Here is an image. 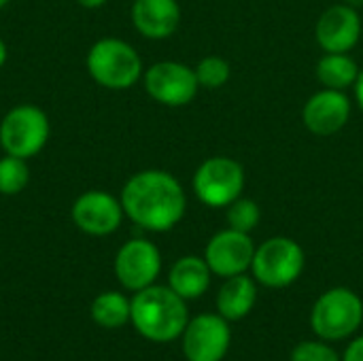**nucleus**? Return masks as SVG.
<instances>
[{
    "mask_svg": "<svg viewBox=\"0 0 363 361\" xmlns=\"http://www.w3.org/2000/svg\"><path fill=\"white\" fill-rule=\"evenodd\" d=\"M259 217H262L259 204L251 198L240 196L228 206V228H232V230L249 234L251 230L257 228Z\"/></svg>",
    "mask_w": 363,
    "mask_h": 361,
    "instance_id": "obj_22",
    "label": "nucleus"
},
{
    "mask_svg": "<svg viewBox=\"0 0 363 361\" xmlns=\"http://www.w3.org/2000/svg\"><path fill=\"white\" fill-rule=\"evenodd\" d=\"M247 177L240 162L228 155H215L204 160L194 172L191 187L196 198L211 209H228L242 196Z\"/></svg>",
    "mask_w": 363,
    "mask_h": 361,
    "instance_id": "obj_5",
    "label": "nucleus"
},
{
    "mask_svg": "<svg viewBox=\"0 0 363 361\" xmlns=\"http://www.w3.org/2000/svg\"><path fill=\"white\" fill-rule=\"evenodd\" d=\"M291 361H340V357L328 345L308 340V343H300L294 349Z\"/></svg>",
    "mask_w": 363,
    "mask_h": 361,
    "instance_id": "obj_23",
    "label": "nucleus"
},
{
    "mask_svg": "<svg viewBox=\"0 0 363 361\" xmlns=\"http://www.w3.org/2000/svg\"><path fill=\"white\" fill-rule=\"evenodd\" d=\"M121 206L130 221L149 232H168L183 217L187 196L183 185L166 170H140L121 187Z\"/></svg>",
    "mask_w": 363,
    "mask_h": 361,
    "instance_id": "obj_1",
    "label": "nucleus"
},
{
    "mask_svg": "<svg viewBox=\"0 0 363 361\" xmlns=\"http://www.w3.org/2000/svg\"><path fill=\"white\" fill-rule=\"evenodd\" d=\"M355 98H357V104L363 111V70H359V77H357V83H355Z\"/></svg>",
    "mask_w": 363,
    "mask_h": 361,
    "instance_id": "obj_25",
    "label": "nucleus"
},
{
    "mask_svg": "<svg viewBox=\"0 0 363 361\" xmlns=\"http://www.w3.org/2000/svg\"><path fill=\"white\" fill-rule=\"evenodd\" d=\"M211 268L204 257L185 255L172 264L168 274V287L177 291L183 300H196L204 296L211 285Z\"/></svg>",
    "mask_w": 363,
    "mask_h": 361,
    "instance_id": "obj_16",
    "label": "nucleus"
},
{
    "mask_svg": "<svg viewBox=\"0 0 363 361\" xmlns=\"http://www.w3.org/2000/svg\"><path fill=\"white\" fill-rule=\"evenodd\" d=\"M304 262V251L296 240L287 236H274L255 247L251 270L255 281L264 287L281 289L300 279Z\"/></svg>",
    "mask_w": 363,
    "mask_h": 361,
    "instance_id": "obj_7",
    "label": "nucleus"
},
{
    "mask_svg": "<svg viewBox=\"0 0 363 361\" xmlns=\"http://www.w3.org/2000/svg\"><path fill=\"white\" fill-rule=\"evenodd\" d=\"M257 300V285L253 279H249L247 274H236L230 277L219 294H217V309L219 315L228 321H240L245 319Z\"/></svg>",
    "mask_w": 363,
    "mask_h": 361,
    "instance_id": "obj_17",
    "label": "nucleus"
},
{
    "mask_svg": "<svg viewBox=\"0 0 363 361\" xmlns=\"http://www.w3.org/2000/svg\"><path fill=\"white\" fill-rule=\"evenodd\" d=\"M253 255L255 245L251 236L232 228L217 232L204 249V260L211 272L223 279L245 274L253 264Z\"/></svg>",
    "mask_w": 363,
    "mask_h": 361,
    "instance_id": "obj_12",
    "label": "nucleus"
},
{
    "mask_svg": "<svg viewBox=\"0 0 363 361\" xmlns=\"http://www.w3.org/2000/svg\"><path fill=\"white\" fill-rule=\"evenodd\" d=\"M145 91L164 106H185L200 89L196 70L183 62H155L143 72Z\"/></svg>",
    "mask_w": 363,
    "mask_h": 361,
    "instance_id": "obj_8",
    "label": "nucleus"
},
{
    "mask_svg": "<svg viewBox=\"0 0 363 361\" xmlns=\"http://www.w3.org/2000/svg\"><path fill=\"white\" fill-rule=\"evenodd\" d=\"M87 72L89 77L106 89H130L145 72L138 51L115 36L96 40L87 51Z\"/></svg>",
    "mask_w": 363,
    "mask_h": 361,
    "instance_id": "obj_3",
    "label": "nucleus"
},
{
    "mask_svg": "<svg viewBox=\"0 0 363 361\" xmlns=\"http://www.w3.org/2000/svg\"><path fill=\"white\" fill-rule=\"evenodd\" d=\"M9 2H11V0H0V9H4V6H6Z\"/></svg>",
    "mask_w": 363,
    "mask_h": 361,
    "instance_id": "obj_28",
    "label": "nucleus"
},
{
    "mask_svg": "<svg viewBox=\"0 0 363 361\" xmlns=\"http://www.w3.org/2000/svg\"><path fill=\"white\" fill-rule=\"evenodd\" d=\"M83 9H100L106 0H77Z\"/></svg>",
    "mask_w": 363,
    "mask_h": 361,
    "instance_id": "obj_26",
    "label": "nucleus"
},
{
    "mask_svg": "<svg viewBox=\"0 0 363 361\" xmlns=\"http://www.w3.org/2000/svg\"><path fill=\"white\" fill-rule=\"evenodd\" d=\"M72 223L89 236H108L119 230L123 221V206L113 194L104 189H89L72 204Z\"/></svg>",
    "mask_w": 363,
    "mask_h": 361,
    "instance_id": "obj_10",
    "label": "nucleus"
},
{
    "mask_svg": "<svg viewBox=\"0 0 363 361\" xmlns=\"http://www.w3.org/2000/svg\"><path fill=\"white\" fill-rule=\"evenodd\" d=\"M30 183V168L28 160L4 155L0 157V194L2 196H17Z\"/></svg>",
    "mask_w": 363,
    "mask_h": 361,
    "instance_id": "obj_20",
    "label": "nucleus"
},
{
    "mask_svg": "<svg viewBox=\"0 0 363 361\" xmlns=\"http://www.w3.org/2000/svg\"><path fill=\"white\" fill-rule=\"evenodd\" d=\"M351 117V100L345 91L338 89H321L313 94L304 109L302 121L306 130L315 136H332L338 134Z\"/></svg>",
    "mask_w": 363,
    "mask_h": 361,
    "instance_id": "obj_14",
    "label": "nucleus"
},
{
    "mask_svg": "<svg viewBox=\"0 0 363 361\" xmlns=\"http://www.w3.org/2000/svg\"><path fill=\"white\" fill-rule=\"evenodd\" d=\"M49 136V117L34 104H17L0 121V147L6 155L30 160L45 149Z\"/></svg>",
    "mask_w": 363,
    "mask_h": 361,
    "instance_id": "obj_4",
    "label": "nucleus"
},
{
    "mask_svg": "<svg viewBox=\"0 0 363 361\" xmlns=\"http://www.w3.org/2000/svg\"><path fill=\"white\" fill-rule=\"evenodd\" d=\"M230 321L221 315H198L183 332V353L187 361H221L232 340Z\"/></svg>",
    "mask_w": 363,
    "mask_h": 361,
    "instance_id": "obj_11",
    "label": "nucleus"
},
{
    "mask_svg": "<svg viewBox=\"0 0 363 361\" xmlns=\"http://www.w3.org/2000/svg\"><path fill=\"white\" fill-rule=\"evenodd\" d=\"M359 70L362 68L349 53H325L317 64V79L328 89L345 91L355 87Z\"/></svg>",
    "mask_w": 363,
    "mask_h": 361,
    "instance_id": "obj_18",
    "label": "nucleus"
},
{
    "mask_svg": "<svg viewBox=\"0 0 363 361\" xmlns=\"http://www.w3.org/2000/svg\"><path fill=\"white\" fill-rule=\"evenodd\" d=\"M362 36V17L351 4H334L321 13L315 38L325 53H349Z\"/></svg>",
    "mask_w": 363,
    "mask_h": 361,
    "instance_id": "obj_13",
    "label": "nucleus"
},
{
    "mask_svg": "<svg viewBox=\"0 0 363 361\" xmlns=\"http://www.w3.org/2000/svg\"><path fill=\"white\" fill-rule=\"evenodd\" d=\"M363 321L362 298L347 289L334 287L325 291L313 306L311 326L323 340H342L359 330Z\"/></svg>",
    "mask_w": 363,
    "mask_h": 361,
    "instance_id": "obj_6",
    "label": "nucleus"
},
{
    "mask_svg": "<svg viewBox=\"0 0 363 361\" xmlns=\"http://www.w3.org/2000/svg\"><path fill=\"white\" fill-rule=\"evenodd\" d=\"M6 55H9L6 45H4V40L0 38V68H2V66H4V62H6Z\"/></svg>",
    "mask_w": 363,
    "mask_h": 361,
    "instance_id": "obj_27",
    "label": "nucleus"
},
{
    "mask_svg": "<svg viewBox=\"0 0 363 361\" xmlns=\"http://www.w3.org/2000/svg\"><path fill=\"white\" fill-rule=\"evenodd\" d=\"M130 321L136 332L151 343H172L183 336L189 313L185 300L164 285H149L130 300Z\"/></svg>",
    "mask_w": 363,
    "mask_h": 361,
    "instance_id": "obj_2",
    "label": "nucleus"
},
{
    "mask_svg": "<svg viewBox=\"0 0 363 361\" xmlns=\"http://www.w3.org/2000/svg\"><path fill=\"white\" fill-rule=\"evenodd\" d=\"M132 26L149 40H164L179 30L181 6L177 0H134Z\"/></svg>",
    "mask_w": 363,
    "mask_h": 361,
    "instance_id": "obj_15",
    "label": "nucleus"
},
{
    "mask_svg": "<svg viewBox=\"0 0 363 361\" xmlns=\"http://www.w3.org/2000/svg\"><path fill=\"white\" fill-rule=\"evenodd\" d=\"M162 270L160 249L145 238H132L115 255V277L117 281L130 289L140 291L153 285Z\"/></svg>",
    "mask_w": 363,
    "mask_h": 361,
    "instance_id": "obj_9",
    "label": "nucleus"
},
{
    "mask_svg": "<svg viewBox=\"0 0 363 361\" xmlns=\"http://www.w3.org/2000/svg\"><path fill=\"white\" fill-rule=\"evenodd\" d=\"M194 70H196V79H198L200 87H204V89H219L232 77L230 62L225 57H221V55L202 57Z\"/></svg>",
    "mask_w": 363,
    "mask_h": 361,
    "instance_id": "obj_21",
    "label": "nucleus"
},
{
    "mask_svg": "<svg viewBox=\"0 0 363 361\" xmlns=\"http://www.w3.org/2000/svg\"><path fill=\"white\" fill-rule=\"evenodd\" d=\"M342 361H363V336H359L357 340H353L349 345Z\"/></svg>",
    "mask_w": 363,
    "mask_h": 361,
    "instance_id": "obj_24",
    "label": "nucleus"
},
{
    "mask_svg": "<svg viewBox=\"0 0 363 361\" xmlns=\"http://www.w3.org/2000/svg\"><path fill=\"white\" fill-rule=\"evenodd\" d=\"M130 313H132V302L119 291H104L96 296L91 302L94 323L106 330L125 326L130 321Z\"/></svg>",
    "mask_w": 363,
    "mask_h": 361,
    "instance_id": "obj_19",
    "label": "nucleus"
}]
</instances>
